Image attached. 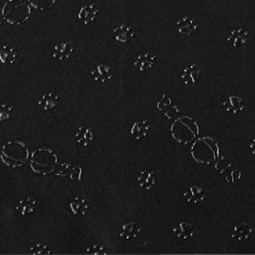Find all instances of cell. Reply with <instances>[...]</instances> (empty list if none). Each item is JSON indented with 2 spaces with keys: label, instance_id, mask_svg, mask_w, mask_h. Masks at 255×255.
<instances>
[{
  "label": "cell",
  "instance_id": "1",
  "mask_svg": "<svg viewBox=\"0 0 255 255\" xmlns=\"http://www.w3.org/2000/svg\"><path fill=\"white\" fill-rule=\"evenodd\" d=\"M1 159L9 167H20L30 160V148L21 140H10L2 147Z\"/></svg>",
  "mask_w": 255,
  "mask_h": 255
},
{
  "label": "cell",
  "instance_id": "2",
  "mask_svg": "<svg viewBox=\"0 0 255 255\" xmlns=\"http://www.w3.org/2000/svg\"><path fill=\"white\" fill-rule=\"evenodd\" d=\"M58 164V154L49 147L35 149L30 158L31 168L36 174H51L57 169Z\"/></svg>",
  "mask_w": 255,
  "mask_h": 255
},
{
  "label": "cell",
  "instance_id": "3",
  "mask_svg": "<svg viewBox=\"0 0 255 255\" xmlns=\"http://www.w3.org/2000/svg\"><path fill=\"white\" fill-rule=\"evenodd\" d=\"M31 15V4L26 0H8L2 9V18L11 25L25 23Z\"/></svg>",
  "mask_w": 255,
  "mask_h": 255
},
{
  "label": "cell",
  "instance_id": "4",
  "mask_svg": "<svg viewBox=\"0 0 255 255\" xmlns=\"http://www.w3.org/2000/svg\"><path fill=\"white\" fill-rule=\"evenodd\" d=\"M171 135L178 142L188 144L196 139L199 135L197 123L189 117L177 119L171 128Z\"/></svg>",
  "mask_w": 255,
  "mask_h": 255
},
{
  "label": "cell",
  "instance_id": "5",
  "mask_svg": "<svg viewBox=\"0 0 255 255\" xmlns=\"http://www.w3.org/2000/svg\"><path fill=\"white\" fill-rule=\"evenodd\" d=\"M190 152L196 162L201 164H209L218 158L219 146L214 139L205 137L198 139Z\"/></svg>",
  "mask_w": 255,
  "mask_h": 255
},
{
  "label": "cell",
  "instance_id": "6",
  "mask_svg": "<svg viewBox=\"0 0 255 255\" xmlns=\"http://www.w3.org/2000/svg\"><path fill=\"white\" fill-rule=\"evenodd\" d=\"M215 168L219 174L225 177L229 184L235 185L241 177V172L234 166V164L225 158H221L215 164Z\"/></svg>",
  "mask_w": 255,
  "mask_h": 255
},
{
  "label": "cell",
  "instance_id": "7",
  "mask_svg": "<svg viewBox=\"0 0 255 255\" xmlns=\"http://www.w3.org/2000/svg\"><path fill=\"white\" fill-rule=\"evenodd\" d=\"M89 209V201L86 198L77 196L70 202L68 217L71 220H80L87 214Z\"/></svg>",
  "mask_w": 255,
  "mask_h": 255
},
{
  "label": "cell",
  "instance_id": "8",
  "mask_svg": "<svg viewBox=\"0 0 255 255\" xmlns=\"http://www.w3.org/2000/svg\"><path fill=\"white\" fill-rule=\"evenodd\" d=\"M83 170L81 166L74 165L70 162H63L56 169V175L70 181H81Z\"/></svg>",
  "mask_w": 255,
  "mask_h": 255
},
{
  "label": "cell",
  "instance_id": "9",
  "mask_svg": "<svg viewBox=\"0 0 255 255\" xmlns=\"http://www.w3.org/2000/svg\"><path fill=\"white\" fill-rule=\"evenodd\" d=\"M173 100L169 97H167L166 94L162 95V99L158 102L157 108L159 111H162L164 113V116L167 119H175L179 115H181L182 111L180 107L177 105L173 104Z\"/></svg>",
  "mask_w": 255,
  "mask_h": 255
},
{
  "label": "cell",
  "instance_id": "10",
  "mask_svg": "<svg viewBox=\"0 0 255 255\" xmlns=\"http://www.w3.org/2000/svg\"><path fill=\"white\" fill-rule=\"evenodd\" d=\"M141 232L142 229L137 222H127L121 229L120 237L125 241H133L139 237Z\"/></svg>",
  "mask_w": 255,
  "mask_h": 255
},
{
  "label": "cell",
  "instance_id": "11",
  "mask_svg": "<svg viewBox=\"0 0 255 255\" xmlns=\"http://www.w3.org/2000/svg\"><path fill=\"white\" fill-rule=\"evenodd\" d=\"M222 105L227 112L233 114L242 113L246 109V105L243 99L240 97H236L234 95H230L226 97L222 103Z\"/></svg>",
  "mask_w": 255,
  "mask_h": 255
},
{
  "label": "cell",
  "instance_id": "12",
  "mask_svg": "<svg viewBox=\"0 0 255 255\" xmlns=\"http://www.w3.org/2000/svg\"><path fill=\"white\" fill-rule=\"evenodd\" d=\"M172 232L177 238L184 241H189L195 236V230L193 224L186 221H183L176 225L172 230Z\"/></svg>",
  "mask_w": 255,
  "mask_h": 255
},
{
  "label": "cell",
  "instance_id": "13",
  "mask_svg": "<svg viewBox=\"0 0 255 255\" xmlns=\"http://www.w3.org/2000/svg\"><path fill=\"white\" fill-rule=\"evenodd\" d=\"M255 230L251 228V226L243 222L236 225L232 232V239L235 242H244L251 239Z\"/></svg>",
  "mask_w": 255,
  "mask_h": 255
},
{
  "label": "cell",
  "instance_id": "14",
  "mask_svg": "<svg viewBox=\"0 0 255 255\" xmlns=\"http://www.w3.org/2000/svg\"><path fill=\"white\" fill-rule=\"evenodd\" d=\"M95 138L96 136H95L93 129L86 126H81L78 128L74 137L76 142L84 147L91 145L95 140Z\"/></svg>",
  "mask_w": 255,
  "mask_h": 255
},
{
  "label": "cell",
  "instance_id": "15",
  "mask_svg": "<svg viewBox=\"0 0 255 255\" xmlns=\"http://www.w3.org/2000/svg\"><path fill=\"white\" fill-rule=\"evenodd\" d=\"M37 200L35 197L32 196H27V197L22 198L18 201L15 210L23 217L29 216L31 214H33L36 210L37 207Z\"/></svg>",
  "mask_w": 255,
  "mask_h": 255
},
{
  "label": "cell",
  "instance_id": "16",
  "mask_svg": "<svg viewBox=\"0 0 255 255\" xmlns=\"http://www.w3.org/2000/svg\"><path fill=\"white\" fill-rule=\"evenodd\" d=\"M60 94L57 91H50L42 95L40 100L38 101V105L45 112L55 109L60 102Z\"/></svg>",
  "mask_w": 255,
  "mask_h": 255
},
{
  "label": "cell",
  "instance_id": "17",
  "mask_svg": "<svg viewBox=\"0 0 255 255\" xmlns=\"http://www.w3.org/2000/svg\"><path fill=\"white\" fill-rule=\"evenodd\" d=\"M177 30L181 35H192L199 27V24L195 18L190 17V16H183L180 18L177 23Z\"/></svg>",
  "mask_w": 255,
  "mask_h": 255
},
{
  "label": "cell",
  "instance_id": "18",
  "mask_svg": "<svg viewBox=\"0 0 255 255\" xmlns=\"http://www.w3.org/2000/svg\"><path fill=\"white\" fill-rule=\"evenodd\" d=\"M249 35L250 32L247 29L243 27L237 28L231 32V34L228 36V41L232 47L239 48L244 46L248 42Z\"/></svg>",
  "mask_w": 255,
  "mask_h": 255
},
{
  "label": "cell",
  "instance_id": "19",
  "mask_svg": "<svg viewBox=\"0 0 255 255\" xmlns=\"http://www.w3.org/2000/svg\"><path fill=\"white\" fill-rule=\"evenodd\" d=\"M113 34L117 41L122 43H128V41H130L135 36L136 32L132 26L128 24H121L114 28Z\"/></svg>",
  "mask_w": 255,
  "mask_h": 255
},
{
  "label": "cell",
  "instance_id": "20",
  "mask_svg": "<svg viewBox=\"0 0 255 255\" xmlns=\"http://www.w3.org/2000/svg\"><path fill=\"white\" fill-rule=\"evenodd\" d=\"M74 51H75V48L71 43L67 41H62L54 46L53 57L58 61L67 60L72 57Z\"/></svg>",
  "mask_w": 255,
  "mask_h": 255
},
{
  "label": "cell",
  "instance_id": "21",
  "mask_svg": "<svg viewBox=\"0 0 255 255\" xmlns=\"http://www.w3.org/2000/svg\"><path fill=\"white\" fill-rule=\"evenodd\" d=\"M92 77L94 80L97 82H101V83H105L107 81H110L113 79V71L112 68L109 65L106 64H97L95 66V68L92 70Z\"/></svg>",
  "mask_w": 255,
  "mask_h": 255
},
{
  "label": "cell",
  "instance_id": "22",
  "mask_svg": "<svg viewBox=\"0 0 255 255\" xmlns=\"http://www.w3.org/2000/svg\"><path fill=\"white\" fill-rule=\"evenodd\" d=\"M201 76H202V70L200 69L196 64H191L186 66L183 71L182 79L186 83V85L193 86V85H196L199 82Z\"/></svg>",
  "mask_w": 255,
  "mask_h": 255
},
{
  "label": "cell",
  "instance_id": "23",
  "mask_svg": "<svg viewBox=\"0 0 255 255\" xmlns=\"http://www.w3.org/2000/svg\"><path fill=\"white\" fill-rule=\"evenodd\" d=\"M184 197L190 204L199 205L206 200V194L203 187L198 186H191L184 193Z\"/></svg>",
  "mask_w": 255,
  "mask_h": 255
},
{
  "label": "cell",
  "instance_id": "24",
  "mask_svg": "<svg viewBox=\"0 0 255 255\" xmlns=\"http://www.w3.org/2000/svg\"><path fill=\"white\" fill-rule=\"evenodd\" d=\"M157 57L151 53H143L140 54L138 58L135 60V67L139 70L140 72L144 73L148 70H151L155 66Z\"/></svg>",
  "mask_w": 255,
  "mask_h": 255
},
{
  "label": "cell",
  "instance_id": "25",
  "mask_svg": "<svg viewBox=\"0 0 255 255\" xmlns=\"http://www.w3.org/2000/svg\"><path fill=\"white\" fill-rule=\"evenodd\" d=\"M151 126L147 120L137 121L133 124V127L131 128V135L138 140L144 139L148 136L150 132Z\"/></svg>",
  "mask_w": 255,
  "mask_h": 255
},
{
  "label": "cell",
  "instance_id": "26",
  "mask_svg": "<svg viewBox=\"0 0 255 255\" xmlns=\"http://www.w3.org/2000/svg\"><path fill=\"white\" fill-rule=\"evenodd\" d=\"M19 56L18 48L11 44H6L0 51V60L3 64H12Z\"/></svg>",
  "mask_w": 255,
  "mask_h": 255
},
{
  "label": "cell",
  "instance_id": "27",
  "mask_svg": "<svg viewBox=\"0 0 255 255\" xmlns=\"http://www.w3.org/2000/svg\"><path fill=\"white\" fill-rule=\"evenodd\" d=\"M98 12L99 11L96 4H86L81 7L79 12V19L84 25L92 23L98 15Z\"/></svg>",
  "mask_w": 255,
  "mask_h": 255
},
{
  "label": "cell",
  "instance_id": "28",
  "mask_svg": "<svg viewBox=\"0 0 255 255\" xmlns=\"http://www.w3.org/2000/svg\"><path fill=\"white\" fill-rule=\"evenodd\" d=\"M139 187L145 190H150L157 184V178L154 171L151 170H141L137 178Z\"/></svg>",
  "mask_w": 255,
  "mask_h": 255
},
{
  "label": "cell",
  "instance_id": "29",
  "mask_svg": "<svg viewBox=\"0 0 255 255\" xmlns=\"http://www.w3.org/2000/svg\"><path fill=\"white\" fill-rule=\"evenodd\" d=\"M58 0H28V2L31 4L32 7H34L36 10H47L53 7Z\"/></svg>",
  "mask_w": 255,
  "mask_h": 255
},
{
  "label": "cell",
  "instance_id": "30",
  "mask_svg": "<svg viewBox=\"0 0 255 255\" xmlns=\"http://www.w3.org/2000/svg\"><path fill=\"white\" fill-rule=\"evenodd\" d=\"M86 254L92 255H106L111 254L110 251H108L107 248L101 244H94L90 245L86 248Z\"/></svg>",
  "mask_w": 255,
  "mask_h": 255
},
{
  "label": "cell",
  "instance_id": "31",
  "mask_svg": "<svg viewBox=\"0 0 255 255\" xmlns=\"http://www.w3.org/2000/svg\"><path fill=\"white\" fill-rule=\"evenodd\" d=\"M30 253L33 255H48L52 254V250L47 244H35L31 247Z\"/></svg>",
  "mask_w": 255,
  "mask_h": 255
},
{
  "label": "cell",
  "instance_id": "32",
  "mask_svg": "<svg viewBox=\"0 0 255 255\" xmlns=\"http://www.w3.org/2000/svg\"><path fill=\"white\" fill-rule=\"evenodd\" d=\"M14 106L8 103H4L0 107V121L4 122L7 120H10L12 116Z\"/></svg>",
  "mask_w": 255,
  "mask_h": 255
},
{
  "label": "cell",
  "instance_id": "33",
  "mask_svg": "<svg viewBox=\"0 0 255 255\" xmlns=\"http://www.w3.org/2000/svg\"><path fill=\"white\" fill-rule=\"evenodd\" d=\"M250 149H251V152H252V154L255 156V139L252 141V143H251V145H250Z\"/></svg>",
  "mask_w": 255,
  "mask_h": 255
}]
</instances>
